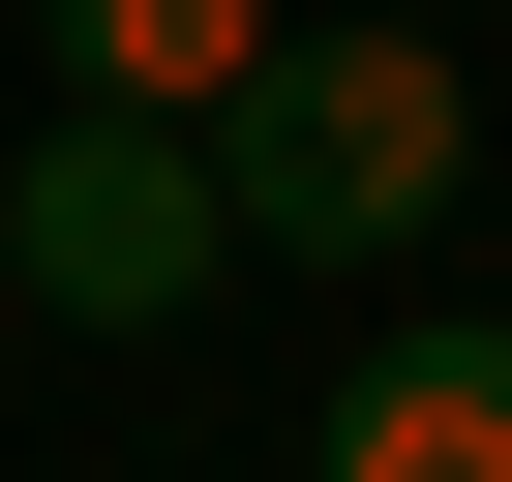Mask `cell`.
<instances>
[{
	"label": "cell",
	"mask_w": 512,
	"mask_h": 482,
	"mask_svg": "<svg viewBox=\"0 0 512 482\" xmlns=\"http://www.w3.org/2000/svg\"><path fill=\"white\" fill-rule=\"evenodd\" d=\"M0 272H31V332H181L241 272V211H211L181 121H31L0 151Z\"/></svg>",
	"instance_id": "obj_2"
},
{
	"label": "cell",
	"mask_w": 512,
	"mask_h": 482,
	"mask_svg": "<svg viewBox=\"0 0 512 482\" xmlns=\"http://www.w3.org/2000/svg\"><path fill=\"white\" fill-rule=\"evenodd\" d=\"M332 482H512V332H362L332 362Z\"/></svg>",
	"instance_id": "obj_3"
},
{
	"label": "cell",
	"mask_w": 512,
	"mask_h": 482,
	"mask_svg": "<svg viewBox=\"0 0 512 482\" xmlns=\"http://www.w3.org/2000/svg\"><path fill=\"white\" fill-rule=\"evenodd\" d=\"M31 31H61V121H241V61H272V0H31Z\"/></svg>",
	"instance_id": "obj_4"
},
{
	"label": "cell",
	"mask_w": 512,
	"mask_h": 482,
	"mask_svg": "<svg viewBox=\"0 0 512 482\" xmlns=\"http://www.w3.org/2000/svg\"><path fill=\"white\" fill-rule=\"evenodd\" d=\"M452 151H482V91H452L422 31H272L241 121H211V211L272 241V272H362V241L452 211Z\"/></svg>",
	"instance_id": "obj_1"
}]
</instances>
